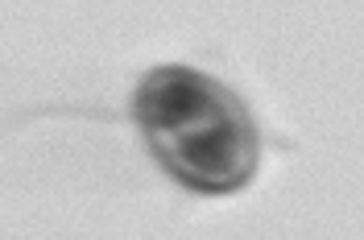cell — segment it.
<instances>
[{
    "mask_svg": "<svg viewBox=\"0 0 364 240\" xmlns=\"http://www.w3.org/2000/svg\"><path fill=\"white\" fill-rule=\"evenodd\" d=\"M149 150L182 187L203 195L240 191L257 170V129L249 108L195 66H158L133 100Z\"/></svg>",
    "mask_w": 364,
    "mask_h": 240,
    "instance_id": "cell-1",
    "label": "cell"
}]
</instances>
